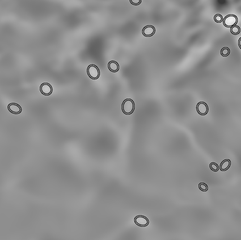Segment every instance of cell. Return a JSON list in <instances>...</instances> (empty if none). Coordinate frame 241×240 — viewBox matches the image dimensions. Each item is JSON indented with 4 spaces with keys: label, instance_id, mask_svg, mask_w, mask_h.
I'll list each match as a JSON object with an SVG mask.
<instances>
[{
    "label": "cell",
    "instance_id": "obj_1",
    "mask_svg": "<svg viewBox=\"0 0 241 240\" xmlns=\"http://www.w3.org/2000/svg\"><path fill=\"white\" fill-rule=\"evenodd\" d=\"M135 109V104L132 99H127L124 100L122 105V110L125 114L130 115L133 112Z\"/></svg>",
    "mask_w": 241,
    "mask_h": 240
},
{
    "label": "cell",
    "instance_id": "obj_2",
    "mask_svg": "<svg viewBox=\"0 0 241 240\" xmlns=\"http://www.w3.org/2000/svg\"><path fill=\"white\" fill-rule=\"evenodd\" d=\"M87 73L90 78L93 80L98 79L100 75L99 69L94 64H91L88 66Z\"/></svg>",
    "mask_w": 241,
    "mask_h": 240
},
{
    "label": "cell",
    "instance_id": "obj_3",
    "mask_svg": "<svg viewBox=\"0 0 241 240\" xmlns=\"http://www.w3.org/2000/svg\"><path fill=\"white\" fill-rule=\"evenodd\" d=\"M238 22L237 16L234 15H229L225 18L223 20V24L227 27H232L235 26Z\"/></svg>",
    "mask_w": 241,
    "mask_h": 240
},
{
    "label": "cell",
    "instance_id": "obj_4",
    "mask_svg": "<svg viewBox=\"0 0 241 240\" xmlns=\"http://www.w3.org/2000/svg\"><path fill=\"white\" fill-rule=\"evenodd\" d=\"M134 221L137 225L141 227H146L149 224L148 218L143 216L140 215L136 217Z\"/></svg>",
    "mask_w": 241,
    "mask_h": 240
},
{
    "label": "cell",
    "instance_id": "obj_5",
    "mask_svg": "<svg viewBox=\"0 0 241 240\" xmlns=\"http://www.w3.org/2000/svg\"><path fill=\"white\" fill-rule=\"evenodd\" d=\"M196 109L198 113L201 115H205L208 112V106L206 103L203 102H199L197 104Z\"/></svg>",
    "mask_w": 241,
    "mask_h": 240
},
{
    "label": "cell",
    "instance_id": "obj_6",
    "mask_svg": "<svg viewBox=\"0 0 241 240\" xmlns=\"http://www.w3.org/2000/svg\"><path fill=\"white\" fill-rule=\"evenodd\" d=\"M40 91L43 95H50L52 92V86L49 83H43L40 86Z\"/></svg>",
    "mask_w": 241,
    "mask_h": 240
},
{
    "label": "cell",
    "instance_id": "obj_7",
    "mask_svg": "<svg viewBox=\"0 0 241 240\" xmlns=\"http://www.w3.org/2000/svg\"><path fill=\"white\" fill-rule=\"evenodd\" d=\"M8 109L10 112L16 114L21 113L22 111L21 106L15 103H10L8 105Z\"/></svg>",
    "mask_w": 241,
    "mask_h": 240
},
{
    "label": "cell",
    "instance_id": "obj_8",
    "mask_svg": "<svg viewBox=\"0 0 241 240\" xmlns=\"http://www.w3.org/2000/svg\"><path fill=\"white\" fill-rule=\"evenodd\" d=\"M156 31V29L154 26H148L144 28L142 31L143 35L147 37H150L154 35Z\"/></svg>",
    "mask_w": 241,
    "mask_h": 240
},
{
    "label": "cell",
    "instance_id": "obj_9",
    "mask_svg": "<svg viewBox=\"0 0 241 240\" xmlns=\"http://www.w3.org/2000/svg\"><path fill=\"white\" fill-rule=\"evenodd\" d=\"M108 68L111 72H117L119 69V65L118 63L114 61H112L108 64Z\"/></svg>",
    "mask_w": 241,
    "mask_h": 240
},
{
    "label": "cell",
    "instance_id": "obj_10",
    "mask_svg": "<svg viewBox=\"0 0 241 240\" xmlns=\"http://www.w3.org/2000/svg\"><path fill=\"white\" fill-rule=\"evenodd\" d=\"M230 165H231V161L229 160H225L222 162V163L221 164L220 168L222 171H225L229 168Z\"/></svg>",
    "mask_w": 241,
    "mask_h": 240
},
{
    "label": "cell",
    "instance_id": "obj_11",
    "mask_svg": "<svg viewBox=\"0 0 241 240\" xmlns=\"http://www.w3.org/2000/svg\"><path fill=\"white\" fill-rule=\"evenodd\" d=\"M231 32L232 34H233L234 35L238 34L240 32V28L238 26L235 25V26H233V27H231Z\"/></svg>",
    "mask_w": 241,
    "mask_h": 240
},
{
    "label": "cell",
    "instance_id": "obj_12",
    "mask_svg": "<svg viewBox=\"0 0 241 240\" xmlns=\"http://www.w3.org/2000/svg\"><path fill=\"white\" fill-rule=\"evenodd\" d=\"M230 53V50L228 48H224L221 50V55L223 56H227Z\"/></svg>",
    "mask_w": 241,
    "mask_h": 240
},
{
    "label": "cell",
    "instance_id": "obj_13",
    "mask_svg": "<svg viewBox=\"0 0 241 240\" xmlns=\"http://www.w3.org/2000/svg\"><path fill=\"white\" fill-rule=\"evenodd\" d=\"M214 19V20L217 23L222 22L223 20V17L220 14H217V15H215Z\"/></svg>",
    "mask_w": 241,
    "mask_h": 240
},
{
    "label": "cell",
    "instance_id": "obj_14",
    "mask_svg": "<svg viewBox=\"0 0 241 240\" xmlns=\"http://www.w3.org/2000/svg\"><path fill=\"white\" fill-rule=\"evenodd\" d=\"M210 166L211 169L213 170V171H215V172H216L219 170V166L215 163H212L210 164Z\"/></svg>",
    "mask_w": 241,
    "mask_h": 240
},
{
    "label": "cell",
    "instance_id": "obj_15",
    "mask_svg": "<svg viewBox=\"0 0 241 240\" xmlns=\"http://www.w3.org/2000/svg\"><path fill=\"white\" fill-rule=\"evenodd\" d=\"M199 189L201 190L204 191H206L208 190V187L206 184L204 183H201L199 185Z\"/></svg>",
    "mask_w": 241,
    "mask_h": 240
},
{
    "label": "cell",
    "instance_id": "obj_16",
    "mask_svg": "<svg viewBox=\"0 0 241 240\" xmlns=\"http://www.w3.org/2000/svg\"><path fill=\"white\" fill-rule=\"evenodd\" d=\"M130 2L132 4L137 5L141 4V0H130Z\"/></svg>",
    "mask_w": 241,
    "mask_h": 240
},
{
    "label": "cell",
    "instance_id": "obj_17",
    "mask_svg": "<svg viewBox=\"0 0 241 240\" xmlns=\"http://www.w3.org/2000/svg\"><path fill=\"white\" fill-rule=\"evenodd\" d=\"M238 43H239V47H240V48L241 49V38L239 39Z\"/></svg>",
    "mask_w": 241,
    "mask_h": 240
}]
</instances>
